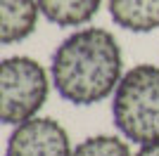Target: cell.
I'll list each match as a JSON object with an SVG mask.
<instances>
[{
	"label": "cell",
	"instance_id": "obj_1",
	"mask_svg": "<svg viewBox=\"0 0 159 156\" xmlns=\"http://www.w3.org/2000/svg\"><path fill=\"white\" fill-rule=\"evenodd\" d=\"M121 69L124 57L114 33L100 26H86L57 45L50 78L62 99L76 106H90L119 88L124 78Z\"/></svg>",
	"mask_w": 159,
	"mask_h": 156
},
{
	"label": "cell",
	"instance_id": "obj_2",
	"mask_svg": "<svg viewBox=\"0 0 159 156\" xmlns=\"http://www.w3.org/2000/svg\"><path fill=\"white\" fill-rule=\"evenodd\" d=\"M112 118L128 142H159V66L138 64L124 73L114 90Z\"/></svg>",
	"mask_w": 159,
	"mask_h": 156
},
{
	"label": "cell",
	"instance_id": "obj_3",
	"mask_svg": "<svg viewBox=\"0 0 159 156\" xmlns=\"http://www.w3.org/2000/svg\"><path fill=\"white\" fill-rule=\"evenodd\" d=\"M50 92L48 71L31 57L14 54L0 64V118L19 125L38 116Z\"/></svg>",
	"mask_w": 159,
	"mask_h": 156
},
{
	"label": "cell",
	"instance_id": "obj_4",
	"mask_svg": "<svg viewBox=\"0 0 159 156\" xmlns=\"http://www.w3.org/2000/svg\"><path fill=\"white\" fill-rule=\"evenodd\" d=\"M71 142L64 125L55 118L36 116L14 125L5 156H71Z\"/></svg>",
	"mask_w": 159,
	"mask_h": 156
},
{
	"label": "cell",
	"instance_id": "obj_5",
	"mask_svg": "<svg viewBox=\"0 0 159 156\" xmlns=\"http://www.w3.org/2000/svg\"><path fill=\"white\" fill-rule=\"evenodd\" d=\"M38 0H0V40L12 45L29 38L38 24Z\"/></svg>",
	"mask_w": 159,
	"mask_h": 156
},
{
	"label": "cell",
	"instance_id": "obj_6",
	"mask_svg": "<svg viewBox=\"0 0 159 156\" xmlns=\"http://www.w3.org/2000/svg\"><path fill=\"white\" fill-rule=\"evenodd\" d=\"M109 17L116 26L133 33L157 31L159 0H109Z\"/></svg>",
	"mask_w": 159,
	"mask_h": 156
},
{
	"label": "cell",
	"instance_id": "obj_7",
	"mask_svg": "<svg viewBox=\"0 0 159 156\" xmlns=\"http://www.w3.org/2000/svg\"><path fill=\"white\" fill-rule=\"evenodd\" d=\"M102 0H38L40 14L57 26H83L98 14Z\"/></svg>",
	"mask_w": 159,
	"mask_h": 156
},
{
	"label": "cell",
	"instance_id": "obj_8",
	"mask_svg": "<svg viewBox=\"0 0 159 156\" xmlns=\"http://www.w3.org/2000/svg\"><path fill=\"white\" fill-rule=\"evenodd\" d=\"M71 156H131V149L116 135H93L76 144Z\"/></svg>",
	"mask_w": 159,
	"mask_h": 156
},
{
	"label": "cell",
	"instance_id": "obj_9",
	"mask_svg": "<svg viewBox=\"0 0 159 156\" xmlns=\"http://www.w3.org/2000/svg\"><path fill=\"white\" fill-rule=\"evenodd\" d=\"M135 156H159V142L140 144V149L135 151Z\"/></svg>",
	"mask_w": 159,
	"mask_h": 156
}]
</instances>
